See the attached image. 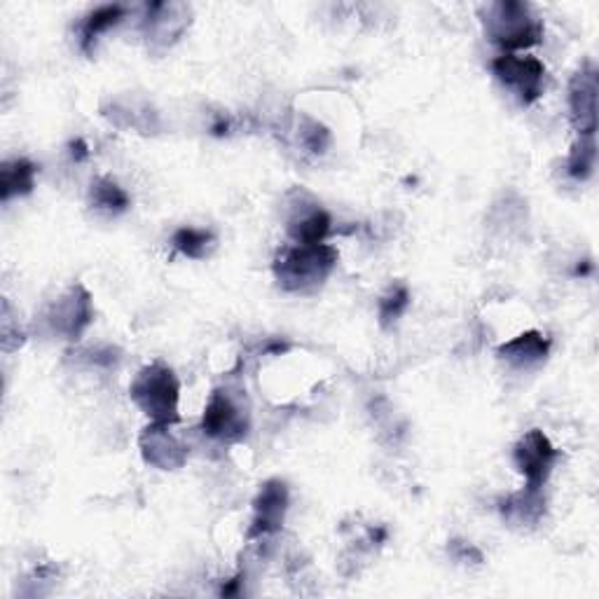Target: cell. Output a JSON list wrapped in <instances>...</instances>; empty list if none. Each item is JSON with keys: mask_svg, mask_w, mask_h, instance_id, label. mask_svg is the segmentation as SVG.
Segmentation results:
<instances>
[{"mask_svg": "<svg viewBox=\"0 0 599 599\" xmlns=\"http://www.w3.org/2000/svg\"><path fill=\"white\" fill-rule=\"evenodd\" d=\"M339 261L333 244H288L272 261V274L286 293L307 296L328 281Z\"/></svg>", "mask_w": 599, "mask_h": 599, "instance_id": "6da1fadb", "label": "cell"}, {"mask_svg": "<svg viewBox=\"0 0 599 599\" xmlns=\"http://www.w3.org/2000/svg\"><path fill=\"white\" fill-rule=\"evenodd\" d=\"M484 36L504 55H517L543 40V22L523 0H496L482 14Z\"/></svg>", "mask_w": 599, "mask_h": 599, "instance_id": "7a4b0ae2", "label": "cell"}, {"mask_svg": "<svg viewBox=\"0 0 599 599\" xmlns=\"http://www.w3.org/2000/svg\"><path fill=\"white\" fill-rule=\"evenodd\" d=\"M129 398L153 424H178L181 412V382L165 361H153L136 372L129 384Z\"/></svg>", "mask_w": 599, "mask_h": 599, "instance_id": "3957f363", "label": "cell"}, {"mask_svg": "<svg viewBox=\"0 0 599 599\" xmlns=\"http://www.w3.org/2000/svg\"><path fill=\"white\" fill-rule=\"evenodd\" d=\"M200 429L206 439L225 445L247 441L251 431V408L244 392H232L228 386L214 388L204 406Z\"/></svg>", "mask_w": 599, "mask_h": 599, "instance_id": "277c9868", "label": "cell"}, {"mask_svg": "<svg viewBox=\"0 0 599 599\" xmlns=\"http://www.w3.org/2000/svg\"><path fill=\"white\" fill-rule=\"evenodd\" d=\"M492 75L511 89L523 106L537 104L546 92V67L529 55H501L492 61Z\"/></svg>", "mask_w": 599, "mask_h": 599, "instance_id": "5b68a950", "label": "cell"}, {"mask_svg": "<svg viewBox=\"0 0 599 599\" xmlns=\"http://www.w3.org/2000/svg\"><path fill=\"white\" fill-rule=\"evenodd\" d=\"M558 462L560 450L541 429L527 431L513 447V466L525 478V488L529 490H543Z\"/></svg>", "mask_w": 599, "mask_h": 599, "instance_id": "8992f818", "label": "cell"}, {"mask_svg": "<svg viewBox=\"0 0 599 599\" xmlns=\"http://www.w3.org/2000/svg\"><path fill=\"white\" fill-rule=\"evenodd\" d=\"M45 321L52 333L69 339V343H75V339L83 337V333L94 321L92 293L83 284H73L47 307Z\"/></svg>", "mask_w": 599, "mask_h": 599, "instance_id": "52a82bcc", "label": "cell"}, {"mask_svg": "<svg viewBox=\"0 0 599 599\" xmlns=\"http://www.w3.org/2000/svg\"><path fill=\"white\" fill-rule=\"evenodd\" d=\"M192 22V10L185 3H145L143 36L151 50L165 52L183 38Z\"/></svg>", "mask_w": 599, "mask_h": 599, "instance_id": "ba28073f", "label": "cell"}, {"mask_svg": "<svg viewBox=\"0 0 599 599\" xmlns=\"http://www.w3.org/2000/svg\"><path fill=\"white\" fill-rule=\"evenodd\" d=\"M290 506V492L288 484L279 478H272L261 484L255 499H253V517H251V527L247 531V539H267L279 534L284 523H286V513Z\"/></svg>", "mask_w": 599, "mask_h": 599, "instance_id": "9c48e42d", "label": "cell"}, {"mask_svg": "<svg viewBox=\"0 0 599 599\" xmlns=\"http://www.w3.org/2000/svg\"><path fill=\"white\" fill-rule=\"evenodd\" d=\"M176 424H148L139 435L143 462L157 471H178L188 462V445L173 433Z\"/></svg>", "mask_w": 599, "mask_h": 599, "instance_id": "30bf717a", "label": "cell"}, {"mask_svg": "<svg viewBox=\"0 0 599 599\" xmlns=\"http://www.w3.org/2000/svg\"><path fill=\"white\" fill-rule=\"evenodd\" d=\"M597 67L586 61L570 80V118L578 136L597 132Z\"/></svg>", "mask_w": 599, "mask_h": 599, "instance_id": "8fae6325", "label": "cell"}, {"mask_svg": "<svg viewBox=\"0 0 599 599\" xmlns=\"http://www.w3.org/2000/svg\"><path fill=\"white\" fill-rule=\"evenodd\" d=\"M286 232L293 244H323L333 232V218L321 204L304 197L290 206Z\"/></svg>", "mask_w": 599, "mask_h": 599, "instance_id": "7c38bea8", "label": "cell"}, {"mask_svg": "<svg viewBox=\"0 0 599 599\" xmlns=\"http://www.w3.org/2000/svg\"><path fill=\"white\" fill-rule=\"evenodd\" d=\"M550 337L541 331H525L496 349V359L513 370H529L541 366L550 354Z\"/></svg>", "mask_w": 599, "mask_h": 599, "instance_id": "4fadbf2b", "label": "cell"}, {"mask_svg": "<svg viewBox=\"0 0 599 599\" xmlns=\"http://www.w3.org/2000/svg\"><path fill=\"white\" fill-rule=\"evenodd\" d=\"M499 511H501V517L511 525H517V527L537 525L546 513L543 490L523 488L520 492L508 494L506 499L499 501Z\"/></svg>", "mask_w": 599, "mask_h": 599, "instance_id": "5bb4252c", "label": "cell"}, {"mask_svg": "<svg viewBox=\"0 0 599 599\" xmlns=\"http://www.w3.org/2000/svg\"><path fill=\"white\" fill-rule=\"evenodd\" d=\"M36 173L38 167L26 157L3 161V167H0V200L8 204L12 197H24V194L34 192Z\"/></svg>", "mask_w": 599, "mask_h": 599, "instance_id": "9a60e30c", "label": "cell"}, {"mask_svg": "<svg viewBox=\"0 0 599 599\" xmlns=\"http://www.w3.org/2000/svg\"><path fill=\"white\" fill-rule=\"evenodd\" d=\"M127 17V8L120 3H108L94 8L83 17V24H80V47H83L85 55H92L96 40H99L104 34H108L110 28H116L122 20Z\"/></svg>", "mask_w": 599, "mask_h": 599, "instance_id": "2e32d148", "label": "cell"}, {"mask_svg": "<svg viewBox=\"0 0 599 599\" xmlns=\"http://www.w3.org/2000/svg\"><path fill=\"white\" fill-rule=\"evenodd\" d=\"M89 206L108 216H120L132 206V197H129V192L118 181H112L108 176H99L89 185Z\"/></svg>", "mask_w": 599, "mask_h": 599, "instance_id": "e0dca14e", "label": "cell"}, {"mask_svg": "<svg viewBox=\"0 0 599 599\" xmlns=\"http://www.w3.org/2000/svg\"><path fill=\"white\" fill-rule=\"evenodd\" d=\"M173 249L190 257V261H206L208 255H212L218 249V239L212 230L204 228H178L171 237Z\"/></svg>", "mask_w": 599, "mask_h": 599, "instance_id": "ac0fdd59", "label": "cell"}, {"mask_svg": "<svg viewBox=\"0 0 599 599\" xmlns=\"http://www.w3.org/2000/svg\"><path fill=\"white\" fill-rule=\"evenodd\" d=\"M104 118H108L112 124H118L122 129H136L141 134H153V118L155 110L145 104L141 110L136 106H129V101L116 99L110 106H104Z\"/></svg>", "mask_w": 599, "mask_h": 599, "instance_id": "d6986e66", "label": "cell"}, {"mask_svg": "<svg viewBox=\"0 0 599 599\" xmlns=\"http://www.w3.org/2000/svg\"><path fill=\"white\" fill-rule=\"evenodd\" d=\"M597 165V143L595 136H578L566 157V173L576 181H588Z\"/></svg>", "mask_w": 599, "mask_h": 599, "instance_id": "ffe728a7", "label": "cell"}, {"mask_svg": "<svg viewBox=\"0 0 599 599\" xmlns=\"http://www.w3.org/2000/svg\"><path fill=\"white\" fill-rule=\"evenodd\" d=\"M410 302H412V296H410V288L406 284H396L388 288L386 293L380 298V307H378L380 326L384 331L396 326L398 319L408 312Z\"/></svg>", "mask_w": 599, "mask_h": 599, "instance_id": "44dd1931", "label": "cell"}, {"mask_svg": "<svg viewBox=\"0 0 599 599\" xmlns=\"http://www.w3.org/2000/svg\"><path fill=\"white\" fill-rule=\"evenodd\" d=\"M300 145L312 155H323L331 145V132L321 122L312 118H302L300 124Z\"/></svg>", "mask_w": 599, "mask_h": 599, "instance_id": "7402d4cb", "label": "cell"}, {"mask_svg": "<svg viewBox=\"0 0 599 599\" xmlns=\"http://www.w3.org/2000/svg\"><path fill=\"white\" fill-rule=\"evenodd\" d=\"M0 321H3V351L20 349L26 343V335L20 328V323H17V326H12V316H10L8 300L3 302V319H0Z\"/></svg>", "mask_w": 599, "mask_h": 599, "instance_id": "603a6c76", "label": "cell"}, {"mask_svg": "<svg viewBox=\"0 0 599 599\" xmlns=\"http://www.w3.org/2000/svg\"><path fill=\"white\" fill-rule=\"evenodd\" d=\"M69 151H71V157L73 161H85L89 157V148H87V143L83 139H75L69 143Z\"/></svg>", "mask_w": 599, "mask_h": 599, "instance_id": "cb8c5ba5", "label": "cell"}, {"mask_svg": "<svg viewBox=\"0 0 599 599\" xmlns=\"http://www.w3.org/2000/svg\"><path fill=\"white\" fill-rule=\"evenodd\" d=\"M241 580H244V574H237L235 578H230L228 586H223V588H220V595H223V597L239 595V583H241Z\"/></svg>", "mask_w": 599, "mask_h": 599, "instance_id": "d4e9b609", "label": "cell"}, {"mask_svg": "<svg viewBox=\"0 0 599 599\" xmlns=\"http://www.w3.org/2000/svg\"><path fill=\"white\" fill-rule=\"evenodd\" d=\"M590 269H592V263L590 261H583V265L576 267V274H580V277H583V274H588Z\"/></svg>", "mask_w": 599, "mask_h": 599, "instance_id": "484cf974", "label": "cell"}]
</instances>
